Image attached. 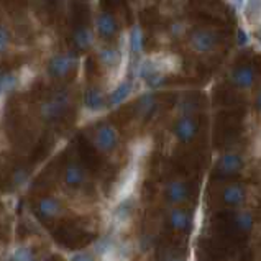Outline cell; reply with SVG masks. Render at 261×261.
<instances>
[{
  "mask_svg": "<svg viewBox=\"0 0 261 261\" xmlns=\"http://www.w3.org/2000/svg\"><path fill=\"white\" fill-rule=\"evenodd\" d=\"M77 59L74 55H58L55 58H51V61L48 64V72L51 77L61 79L69 76V74L76 69Z\"/></svg>",
  "mask_w": 261,
  "mask_h": 261,
  "instance_id": "1",
  "label": "cell"
},
{
  "mask_svg": "<svg viewBox=\"0 0 261 261\" xmlns=\"http://www.w3.org/2000/svg\"><path fill=\"white\" fill-rule=\"evenodd\" d=\"M191 44L199 53H207V51L214 49V46L217 44V38H215V35L212 32H208V30H199V32L192 33Z\"/></svg>",
  "mask_w": 261,
  "mask_h": 261,
  "instance_id": "2",
  "label": "cell"
},
{
  "mask_svg": "<svg viewBox=\"0 0 261 261\" xmlns=\"http://www.w3.org/2000/svg\"><path fill=\"white\" fill-rule=\"evenodd\" d=\"M115 143H117V132L112 128V126L103 125L95 135V145L99 146V150L102 151H110V150H114Z\"/></svg>",
  "mask_w": 261,
  "mask_h": 261,
  "instance_id": "3",
  "label": "cell"
},
{
  "mask_svg": "<svg viewBox=\"0 0 261 261\" xmlns=\"http://www.w3.org/2000/svg\"><path fill=\"white\" fill-rule=\"evenodd\" d=\"M196 132H197V125L192 118H181L177 123H176V128L174 133L176 137L181 140V141H191L194 137H196Z\"/></svg>",
  "mask_w": 261,
  "mask_h": 261,
  "instance_id": "4",
  "label": "cell"
},
{
  "mask_svg": "<svg viewBox=\"0 0 261 261\" xmlns=\"http://www.w3.org/2000/svg\"><path fill=\"white\" fill-rule=\"evenodd\" d=\"M242 166H243V163L240 160V156H237V154H225L219 161V173L222 176H230V174L238 173V171L242 169Z\"/></svg>",
  "mask_w": 261,
  "mask_h": 261,
  "instance_id": "5",
  "label": "cell"
},
{
  "mask_svg": "<svg viewBox=\"0 0 261 261\" xmlns=\"http://www.w3.org/2000/svg\"><path fill=\"white\" fill-rule=\"evenodd\" d=\"M97 32L102 36V38H110L112 35L117 32V23L115 18L112 17L110 13H102L99 18H97Z\"/></svg>",
  "mask_w": 261,
  "mask_h": 261,
  "instance_id": "6",
  "label": "cell"
},
{
  "mask_svg": "<svg viewBox=\"0 0 261 261\" xmlns=\"http://www.w3.org/2000/svg\"><path fill=\"white\" fill-rule=\"evenodd\" d=\"M169 222H171V227L176 228V230H181V232H189L191 228V215L184 211H173L169 215Z\"/></svg>",
  "mask_w": 261,
  "mask_h": 261,
  "instance_id": "7",
  "label": "cell"
},
{
  "mask_svg": "<svg viewBox=\"0 0 261 261\" xmlns=\"http://www.w3.org/2000/svg\"><path fill=\"white\" fill-rule=\"evenodd\" d=\"M232 81L238 87H251L253 84V69L250 66H240L232 72Z\"/></svg>",
  "mask_w": 261,
  "mask_h": 261,
  "instance_id": "8",
  "label": "cell"
},
{
  "mask_svg": "<svg viewBox=\"0 0 261 261\" xmlns=\"http://www.w3.org/2000/svg\"><path fill=\"white\" fill-rule=\"evenodd\" d=\"M245 199V192L242 189V186L233 184V186H228L223 191V202L228 204V205H240Z\"/></svg>",
  "mask_w": 261,
  "mask_h": 261,
  "instance_id": "9",
  "label": "cell"
},
{
  "mask_svg": "<svg viewBox=\"0 0 261 261\" xmlns=\"http://www.w3.org/2000/svg\"><path fill=\"white\" fill-rule=\"evenodd\" d=\"M132 89H133V83H132V81H125V83H122L120 86L115 89L114 92L110 94V106L112 107L120 106V103L126 99V97L130 95Z\"/></svg>",
  "mask_w": 261,
  "mask_h": 261,
  "instance_id": "10",
  "label": "cell"
},
{
  "mask_svg": "<svg viewBox=\"0 0 261 261\" xmlns=\"http://www.w3.org/2000/svg\"><path fill=\"white\" fill-rule=\"evenodd\" d=\"M72 41H74V46L77 49L84 51L92 44V33L89 32L86 27H79L76 32H74Z\"/></svg>",
  "mask_w": 261,
  "mask_h": 261,
  "instance_id": "11",
  "label": "cell"
},
{
  "mask_svg": "<svg viewBox=\"0 0 261 261\" xmlns=\"http://www.w3.org/2000/svg\"><path fill=\"white\" fill-rule=\"evenodd\" d=\"M84 103L86 107H89L91 110H99L103 107V97H102V92L99 89L95 87H91L87 89L86 94H84Z\"/></svg>",
  "mask_w": 261,
  "mask_h": 261,
  "instance_id": "12",
  "label": "cell"
},
{
  "mask_svg": "<svg viewBox=\"0 0 261 261\" xmlns=\"http://www.w3.org/2000/svg\"><path fill=\"white\" fill-rule=\"evenodd\" d=\"M189 196V189L188 186L182 182H173L168 188V197L171 202H182Z\"/></svg>",
  "mask_w": 261,
  "mask_h": 261,
  "instance_id": "13",
  "label": "cell"
},
{
  "mask_svg": "<svg viewBox=\"0 0 261 261\" xmlns=\"http://www.w3.org/2000/svg\"><path fill=\"white\" fill-rule=\"evenodd\" d=\"M38 211L40 215L44 219H49V217H55V215L59 212V202L53 197H46V199H41L40 204H38Z\"/></svg>",
  "mask_w": 261,
  "mask_h": 261,
  "instance_id": "14",
  "label": "cell"
},
{
  "mask_svg": "<svg viewBox=\"0 0 261 261\" xmlns=\"http://www.w3.org/2000/svg\"><path fill=\"white\" fill-rule=\"evenodd\" d=\"M232 225L238 230H242V232H250L251 230V225H253V217L251 214L245 212V214H237V215H232Z\"/></svg>",
  "mask_w": 261,
  "mask_h": 261,
  "instance_id": "15",
  "label": "cell"
},
{
  "mask_svg": "<svg viewBox=\"0 0 261 261\" xmlns=\"http://www.w3.org/2000/svg\"><path fill=\"white\" fill-rule=\"evenodd\" d=\"M130 49L135 55L143 49V33H141L140 27H133L130 32Z\"/></svg>",
  "mask_w": 261,
  "mask_h": 261,
  "instance_id": "16",
  "label": "cell"
},
{
  "mask_svg": "<svg viewBox=\"0 0 261 261\" xmlns=\"http://www.w3.org/2000/svg\"><path fill=\"white\" fill-rule=\"evenodd\" d=\"M64 179H66V184H68V186H79L81 182H83L84 174H83V171H81V168L69 166L68 169H66Z\"/></svg>",
  "mask_w": 261,
  "mask_h": 261,
  "instance_id": "17",
  "label": "cell"
},
{
  "mask_svg": "<svg viewBox=\"0 0 261 261\" xmlns=\"http://www.w3.org/2000/svg\"><path fill=\"white\" fill-rule=\"evenodd\" d=\"M100 59L106 66H117L120 61V53L114 48H106L100 51Z\"/></svg>",
  "mask_w": 261,
  "mask_h": 261,
  "instance_id": "18",
  "label": "cell"
},
{
  "mask_svg": "<svg viewBox=\"0 0 261 261\" xmlns=\"http://www.w3.org/2000/svg\"><path fill=\"white\" fill-rule=\"evenodd\" d=\"M140 76L143 77V79H151L153 76H156V68L153 66V63L150 61H145L143 64H141V68H140Z\"/></svg>",
  "mask_w": 261,
  "mask_h": 261,
  "instance_id": "19",
  "label": "cell"
},
{
  "mask_svg": "<svg viewBox=\"0 0 261 261\" xmlns=\"http://www.w3.org/2000/svg\"><path fill=\"white\" fill-rule=\"evenodd\" d=\"M132 208H133V200H125V202H122L120 205H118L117 208V215L120 219H126L128 215L132 214Z\"/></svg>",
  "mask_w": 261,
  "mask_h": 261,
  "instance_id": "20",
  "label": "cell"
},
{
  "mask_svg": "<svg viewBox=\"0 0 261 261\" xmlns=\"http://www.w3.org/2000/svg\"><path fill=\"white\" fill-rule=\"evenodd\" d=\"M0 86H2V92L4 94L10 92L13 89V86H15V77L12 76V74H4L2 81H0Z\"/></svg>",
  "mask_w": 261,
  "mask_h": 261,
  "instance_id": "21",
  "label": "cell"
},
{
  "mask_svg": "<svg viewBox=\"0 0 261 261\" xmlns=\"http://www.w3.org/2000/svg\"><path fill=\"white\" fill-rule=\"evenodd\" d=\"M12 259H17V261H25V259H33V253L30 248H20L13 253L10 256Z\"/></svg>",
  "mask_w": 261,
  "mask_h": 261,
  "instance_id": "22",
  "label": "cell"
},
{
  "mask_svg": "<svg viewBox=\"0 0 261 261\" xmlns=\"http://www.w3.org/2000/svg\"><path fill=\"white\" fill-rule=\"evenodd\" d=\"M7 43H9V33H7V28L2 27V30H0V49H2V53L7 48Z\"/></svg>",
  "mask_w": 261,
  "mask_h": 261,
  "instance_id": "23",
  "label": "cell"
},
{
  "mask_svg": "<svg viewBox=\"0 0 261 261\" xmlns=\"http://www.w3.org/2000/svg\"><path fill=\"white\" fill-rule=\"evenodd\" d=\"M237 41H238V44H247L248 43V35L243 32V30H238L237 32Z\"/></svg>",
  "mask_w": 261,
  "mask_h": 261,
  "instance_id": "24",
  "label": "cell"
},
{
  "mask_svg": "<svg viewBox=\"0 0 261 261\" xmlns=\"http://www.w3.org/2000/svg\"><path fill=\"white\" fill-rule=\"evenodd\" d=\"M74 261H81V259H92L91 255H83V253H77V255H74L72 256Z\"/></svg>",
  "mask_w": 261,
  "mask_h": 261,
  "instance_id": "25",
  "label": "cell"
},
{
  "mask_svg": "<svg viewBox=\"0 0 261 261\" xmlns=\"http://www.w3.org/2000/svg\"><path fill=\"white\" fill-rule=\"evenodd\" d=\"M256 107H258V109L261 110V94L258 95V99H256Z\"/></svg>",
  "mask_w": 261,
  "mask_h": 261,
  "instance_id": "26",
  "label": "cell"
},
{
  "mask_svg": "<svg viewBox=\"0 0 261 261\" xmlns=\"http://www.w3.org/2000/svg\"><path fill=\"white\" fill-rule=\"evenodd\" d=\"M256 38H258V41L261 43V28H259L258 32H256Z\"/></svg>",
  "mask_w": 261,
  "mask_h": 261,
  "instance_id": "27",
  "label": "cell"
},
{
  "mask_svg": "<svg viewBox=\"0 0 261 261\" xmlns=\"http://www.w3.org/2000/svg\"><path fill=\"white\" fill-rule=\"evenodd\" d=\"M233 2L237 4V7H242L243 5V0H233Z\"/></svg>",
  "mask_w": 261,
  "mask_h": 261,
  "instance_id": "28",
  "label": "cell"
}]
</instances>
